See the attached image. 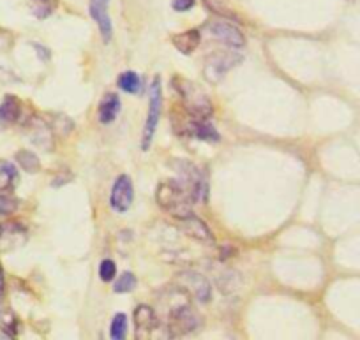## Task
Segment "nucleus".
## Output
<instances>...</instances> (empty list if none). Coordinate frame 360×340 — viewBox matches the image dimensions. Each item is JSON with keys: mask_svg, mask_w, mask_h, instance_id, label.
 <instances>
[{"mask_svg": "<svg viewBox=\"0 0 360 340\" xmlns=\"http://www.w3.org/2000/svg\"><path fill=\"white\" fill-rule=\"evenodd\" d=\"M155 201L159 207L176 218H186L193 215V201L180 180H165L155 189Z\"/></svg>", "mask_w": 360, "mask_h": 340, "instance_id": "obj_1", "label": "nucleus"}, {"mask_svg": "<svg viewBox=\"0 0 360 340\" xmlns=\"http://www.w3.org/2000/svg\"><path fill=\"white\" fill-rule=\"evenodd\" d=\"M173 86L179 92L182 107L188 111L189 115L195 117V119H210L212 117V100H210L209 93L202 86L186 78H175L173 79Z\"/></svg>", "mask_w": 360, "mask_h": 340, "instance_id": "obj_2", "label": "nucleus"}, {"mask_svg": "<svg viewBox=\"0 0 360 340\" xmlns=\"http://www.w3.org/2000/svg\"><path fill=\"white\" fill-rule=\"evenodd\" d=\"M188 298V294H184L182 300L169 307L168 322H166L169 336H184L202 328V318L195 310V307L189 303Z\"/></svg>", "mask_w": 360, "mask_h": 340, "instance_id": "obj_3", "label": "nucleus"}, {"mask_svg": "<svg viewBox=\"0 0 360 340\" xmlns=\"http://www.w3.org/2000/svg\"><path fill=\"white\" fill-rule=\"evenodd\" d=\"M175 168L179 173L180 183L186 187L193 203L205 201L207 194H209V180H207L203 169L189 161H176Z\"/></svg>", "mask_w": 360, "mask_h": 340, "instance_id": "obj_4", "label": "nucleus"}, {"mask_svg": "<svg viewBox=\"0 0 360 340\" xmlns=\"http://www.w3.org/2000/svg\"><path fill=\"white\" fill-rule=\"evenodd\" d=\"M244 57L238 55L237 51H216V53L209 55L203 65V74L209 83H221L224 79V76L235 69L237 65L242 64Z\"/></svg>", "mask_w": 360, "mask_h": 340, "instance_id": "obj_5", "label": "nucleus"}, {"mask_svg": "<svg viewBox=\"0 0 360 340\" xmlns=\"http://www.w3.org/2000/svg\"><path fill=\"white\" fill-rule=\"evenodd\" d=\"M175 286L179 291L188 294L189 298L196 300L198 303H207L212 298V286H210L209 279L198 272H191V270H184L175 275Z\"/></svg>", "mask_w": 360, "mask_h": 340, "instance_id": "obj_6", "label": "nucleus"}, {"mask_svg": "<svg viewBox=\"0 0 360 340\" xmlns=\"http://www.w3.org/2000/svg\"><path fill=\"white\" fill-rule=\"evenodd\" d=\"M161 110H162V85H161V78L155 76V78L152 79V85H150L148 115H147V122H145L143 138H141V148H143V150H148V147L152 145L155 129H158L159 119H161Z\"/></svg>", "mask_w": 360, "mask_h": 340, "instance_id": "obj_7", "label": "nucleus"}, {"mask_svg": "<svg viewBox=\"0 0 360 340\" xmlns=\"http://www.w3.org/2000/svg\"><path fill=\"white\" fill-rule=\"evenodd\" d=\"M134 200L133 180L127 175H120L113 183L112 194H110V204L117 214H126L131 208Z\"/></svg>", "mask_w": 360, "mask_h": 340, "instance_id": "obj_8", "label": "nucleus"}, {"mask_svg": "<svg viewBox=\"0 0 360 340\" xmlns=\"http://www.w3.org/2000/svg\"><path fill=\"white\" fill-rule=\"evenodd\" d=\"M207 29L210 30L216 39H219L221 43L228 44L231 48H244L245 46V37L242 34V30L237 25H233L228 20H212L209 23Z\"/></svg>", "mask_w": 360, "mask_h": 340, "instance_id": "obj_9", "label": "nucleus"}, {"mask_svg": "<svg viewBox=\"0 0 360 340\" xmlns=\"http://www.w3.org/2000/svg\"><path fill=\"white\" fill-rule=\"evenodd\" d=\"M179 231L180 233H184L186 237H189L191 240L200 242V244H205V245H212L216 242L214 238L212 231L209 230V225L198 218L196 215H189L186 218H179Z\"/></svg>", "mask_w": 360, "mask_h": 340, "instance_id": "obj_10", "label": "nucleus"}, {"mask_svg": "<svg viewBox=\"0 0 360 340\" xmlns=\"http://www.w3.org/2000/svg\"><path fill=\"white\" fill-rule=\"evenodd\" d=\"M108 4L110 0H90L89 4L90 16L98 23V29L101 32V37L105 43H110V39L113 36V23L108 15Z\"/></svg>", "mask_w": 360, "mask_h": 340, "instance_id": "obj_11", "label": "nucleus"}, {"mask_svg": "<svg viewBox=\"0 0 360 340\" xmlns=\"http://www.w3.org/2000/svg\"><path fill=\"white\" fill-rule=\"evenodd\" d=\"M134 329H136V336L140 339H147L150 336L155 329L159 328L158 314L148 305H138L134 308Z\"/></svg>", "mask_w": 360, "mask_h": 340, "instance_id": "obj_12", "label": "nucleus"}, {"mask_svg": "<svg viewBox=\"0 0 360 340\" xmlns=\"http://www.w3.org/2000/svg\"><path fill=\"white\" fill-rule=\"evenodd\" d=\"M172 43L182 55H191L202 43V34L196 29L186 30V32L175 34L172 37Z\"/></svg>", "mask_w": 360, "mask_h": 340, "instance_id": "obj_13", "label": "nucleus"}, {"mask_svg": "<svg viewBox=\"0 0 360 340\" xmlns=\"http://www.w3.org/2000/svg\"><path fill=\"white\" fill-rule=\"evenodd\" d=\"M23 115V106L18 97L6 96L0 104V124H16Z\"/></svg>", "mask_w": 360, "mask_h": 340, "instance_id": "obj_14", "label": "nucleus"}, {"mask_svg": "<svg viewBox=\"0 0 360 340\" xmlns=\"http://www.w3.org/2000/svg\"><path fill=\"white\" fill-rule=\"evenodd\" d=\"M120 113V99L117 93H106L99 103L98 119L101 124H112Z\"/></svg>", "mask_w": 360, "mask_h": 340, "instance_id": "obj_15", "label": "nucleus"}, {"mask_svg": "<svg viewBox=\"0 0 360 340\" xmlns=\"http://www.w3.org/2000/svg\"><path fill=\"white\" fill-rule=\"evenodd\" d=\"M16 183H18V169L9 161L0 159V190L9 192V190L15 189Z\"/></svg>", "mask_w": 360, "mask_h": 340, "instance_id": "obj_16", "label": "nucleus"}, {"mask_svg": "<svg viewBox=\"0 0 360 340\" xmlns=\"http://www.w3.org/2000/svg\"><path fill=\"white\" fill-rule=\"evenodd\" d=\"M27 4L37 20H46L57 9L58 0H27Z\"/></svg>", "mask_w": 360, "mask_h": 340, "instance_id": "obj_17", "label": "nucleus"}, {"mask_svg": "<svg viewBox=\"0 0 360 340\" xmlns=\"http://www.w3.org/2000/svg\"><path fill=\"white\" fill-rule=\"evenodd\" d=\"M120 90L127 93H138L141 90V78L134 71H124L117 81Z\"/></svg>", "mask_w": 360, "mask_h": 340, "instance_id": "obj_18", "label": "nucleus"}, {"mask_svg": "<svg viewBox=\"0 0 360 340\" xmlns=\"http://www.w3.org/2000/svg\"><path fill=\"white\" fill-rule=\"evenodd\" d=\"M0 332L8 336H15L18 332V319L8 308H0Z\"/></svg>", "mask_w": 360, "mask_h": 340, "instance_id": "obj_19", "label": "nucleus"}, {"mask_svg": "<svg viewBox=\"0 0 360 340\" xmlns=\"http://www.w3.org/2000/svg\"><path fill=\"white\" fill-rule=\"evenodd\" d=\"M16 161L22 166V169H25V171L29 173H36L41 169L39 157L30 150H20L18 154H16Z\"/></svg>", "mask_w": 360, "mask_h": 340, "instance_id": "obj_20", "label": "nucleus"}, {"mask_svg": "<svg viewBox=\"0 0 360 340\" xmlns=\"http://www.w3.org/2000/svg\"><path fill=\"white\" fill-rule=\"evenodd\" d=\"M50 127L53 133L60 134V136H69L72 133V129H75V124H72V120L69 117L57 113V115H53L50 119Z\"/></svg>", "mask_w": 360, "mask_h": 340, "instance_id": "obj_21", "label": "nucleus"}, {"mask_svg": "<svg viewBox=\"0 0 360 340\" xmlns=\"http://www.w3.org/2000/svg\"><path fill=\"white\" fill-rule=\"evenodd\" d=\"M126 333H127V318L126 314L119 312V314H115V318H113L112 325H110V336H112L113 340H122L124 336H126Z\"/></svg>", "mask_w": 360, "mask_h": 340, "instance_id": "obj_22", "label": "nucleus"}, {"mask_svg": "<svg viewBox=\"0 0 360 340\" xmlns=\"http://www.w3.org/2000/svg\"><path fill=\"white\" fill-rule=\"evenodd\" d=\"M205 4H207V8H210L214 13H217V15L223 16V18H231V20L237 18V15L231 11L230 4H228V0H205Z\"/></svg>", "mask_w": 360, "mask_h": 340, "instance_id": "obj_23", "label": "nucleus"}, {"mask_svg": "<svg viewBox=\"0 0 360 340\" xmlns=\"http://www.w3.org/2000/svg\"><path fill=\"white\" fill-rule=\"evenodd\" d=\"M134 287H136V277L131 272H126L119 277V280L115 282L113 289H115V293H131Z\"/></svg>", "mask_w": 360, "mask_h": 340, "instance_id": "obj_24", "label": "nucleus"}, {"mask_svg": "<svg viewBox=\"0 0 360 340\" xmlns=\"http://www.w3.org/2000/svg\"><path fill=\"white\" fill-rule=\"evenodd\" d=\"M117 275V265L113 259H103L99 265V279L103 282H112Z\"/></svg>", "mask_w": 360, "mask_h": 340, "instance_id": "obj_25", "label": "nucleus"}, {"mask_svg": "<svg viewBox=\"0 0 360 340\" xmlns=\"http://www.w3.org/2000/svg\"><path fill=\"white\" fill-rule=\"evenodd\" d=\"M16 208H18V201L0 190V215L13 214L16 211Z\"/></svg>", "mask_w": 360, "mask_h": 340, "instance_id": "obj_26", "label": "nucleus"}, {"mask_svg": "<svg viewBox=\"0 0 360 340\" xmlns=\"http://www.w3.org/2000/svg\"><path fill=\"white\" fill-rule=\"evenodd\" d=\"M195 0H172V8L179 13H186L191 11L195 8Z\"/></svg>", "mask_w": 360, "mask_h": 340, "instance_id": "obj_27", "label": "nucleus"}, {"mask_svg": "<svg viewBox=\"0 0 360 340\" xmlns=\"http://www.w3.org/2000/svg\"><path fill=\"white\" fill-rule=\"evenodd\" d=\"M32 46L36 48L37 55H39V53L43 55V57H41V58H43V60H48V58H50V51H48L46 48H43V46H41V44H36V43H32Z\"/></svg>", "mask_w": 360, "mask_h": 340, "instance_id": "obj_28", "label": "nucleus"}, {"mask_svg": "<svg viewBox=\"0 0 360 340\" xmlns=\"http://www.w3.org/2000/svg\"><path fill=\"white\" fill-rule=\"evenodd\" d=\"M0 237H2V228H0Z\"/></svg>", "mask_w": 360, "mask_h": 340, "instance_id": "obj_29", "label": "nucleus"}]
</instances>
